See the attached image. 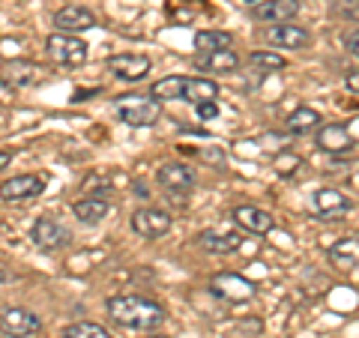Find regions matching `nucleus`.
<instances>
[{
  "label": "nucleus",
  "instance_id": "obj_2",
  "mask_svg": "<svg viewBox=\"0 0 359 338\" xmlns=\"http://www.w3.org/2000/svg\"><path fill=\"white\" fill-rule=\"evenodd\" d=\"M150 96L156 99H183V102H207V99L219 96V84L210 78H186V75H168L162 81H156Z\"/></svg>",
  "mask_w": 359,
  "mask_h": 338
},
{
  "label": "nucleus",
  "instance_id": "obj_26",
  "mask_svg": "<svg viewBox=\"0 0 359 338\" xmlns=\"http://www.w3.org/2000/svg\"><path fill=\"white\" fill-rule=\"evenodd\" d=\"M252 66H257L261 72H276V69H285L287 60L282 58V54H276V51H255L252 58H249Z\"/></svg>",
  "mask_w": 359,
  "mask_h": 338
},
{
  "label": "nucleus",
  "instance_id": "obj_16",
  "mask_svg": "<svg viewBox=\"0 0 359 338\" xmlns=\"http://www.w3.org/2000/svg\"><path fill=\"white\" fill-rule=\"evenodd\" d=\"M159 183L165 189H171V191H189L195 183H198V174H195V168H189L186 162H168L159 168Z\"/></svg>",
  "mask_w": 359,
  "mask_h": 338
},
{
  "label": "nucleus",
  "instance_id": "obj_31",
  "mask_svg": "<svg viewBox=\"0 0 359 338\" xmlns=\"http://www.w3.org/2000/svg\"><path fill=\"white\" fill-rule=\"evenodd\" d=\"M13 165V153H6V150H0V171H6V168Z\"/></svg>",
  "mask_w": 359,
  "mask_h": 338
},
{
  "label": "nucleus",
  "instance_id": "obj_30",
  "mask_svg": "<svg viewBox=\"0 0 359 338\" xmlns=\"http://www.w3.org/2000/svg\"><path fill=\"white\" fill-rule=\"evenodd\" d=\"M344 84H347V90H351V93H359V69L347 75V78H344Z\"/></svg>",
  "mask_w": 359,
  "mask_h": 338
},
{
  "label": "nucleus",
  "instance_id": "obj_9",
  "mask_svg": "<svg viewBox=\"0 0 359 338\" xmlns=\"http://www.w3.org/2000/svg\"><path fill=\"white\" fill-rule=\"evenodd\" d=\"M42 330L39 314H33L27 309H4L0 311V332L9 338H30Z\"/></svg>",
  "mask_w": 359,
  "mask_h": 338
},
{
  "label": "nucleus",
  "instance_id": "obj_1",
  "mask_svg": "<svg viewBox=\"0 0 359 338\" xmlns=\"http://www.w3.org/2000/svg\"><path fill=\"white\" fill-rule=\"evenodd\" d=\"M108 318L126 330H156L165 320V309L141 294H117L105 302Z\"/></svg>",
  "mask_w": 359,
  "mask_h": 338
},
{
  "label": "nucleus",
  "instance_id": "obj_15",
  "mask_svg": "<svg viewBox=\"0 0 359 338\" xmlns=\"http://www.w3.org/2000/svg\"><path fill=\"white\" fill-rule=\"evenodd\" d=\"M54 25H57L60 33H84L96 27V15L84 6H63L54 13Z\"/></svg>",
  "mask_w": 359,
  "mask_h": 338
},
{
  "label": "nucleus",
  "instance_id": "obj_14",
  "mask_svg": "<svg viewBox=\"0 0 359 338\" xmlns=\"http://www.w3.org/2000/svg\"><path fill=\"white\" fill-rule=\"evenodd\" d=\"M150 58L147 54H114L108 58V72H114L120 81H141L150 72Z\"/></svg>",
  "mask_w": 359,
  "mask_h": 338
},
{
  "label": "nucleus",
  "instance_id": "obj_5",
  "mask_svg": "<svg viewBox=\"0 0 359 338\" xmlns=\"http://www.w3.org/2000/svg\"><path fill=\"white\" fill-rule=\"evenodd\" d=\"M30 240L36 243L42 252H60V249H66V245H72V231L66 228L60 219L39 216L30 228Z\"/></svg>",
  "mask_w": 359,
  "mask_h": 338
},
{
  "label": "nucleus",
  "instance_id": "obj_25",
  "mask_svg": "<svg viewBox=\"0 0 359 338\" xmlns=\"http://www.w3.org/2000/svg\"><path fill=\"white\" fill-rule=\"evenodd\" d=\"M60 338H111V332L105 330V326L93 323V320H78L72 326H66V330L60 332Z\"/></svg>",
  "mask_w": 359,
  "mask_h": 338
},
{
  "label": "nucleus",
  "instance_id": "obj_22",
  "mask_svg": "<svg viewBox=\"0 0 359 338\" xmlns=\"http://www.w3.org/2000/svg\"><path fill=\"white\" fill-rule=\"evenodd\" d=\"M320 126V114L314 108H297V111H290V117H287V132L290 135H306L311 129H318Z\"/></svg>",
  "mask_w": 359,
  "mask_h": 338
},
{
  "label": "nucleus",
  "instance_id": "obj_33",
  "mask_svg": "<svg viewBox=\"0 0 359 338\" xmlns=\"http://www.w3.org/2000/svg\"><path fill=\"white\" fill-rule=\"evenodd\" d=\"M159 338H165V335H159Z\"/></svg>",
  "mask_w": 359,
  "mask_h": 338
},
{
  "label": "nucleus",
  "instance_id": "obj_17",
  "mask_svg": "<svg viewBox=\"0 0 359 338\" xmlns=\"http://www.w3.org/2000/svg\"><path fill=\"white\" fill-rule=\"evenodd\" d=\"M233 222L240 224L243 231H249V234H269L276 228V219L269 216L266 210H261V207H237L233 210Z\"/></svg>",
  "mask_w": 359,
  "mask_h": 338
},
{
  "label": "nucleus",
  "instance_id": "obj_29",
  "mask_svg": "<svg viewBox=\"0 0 359 338\" xmlns=\"http://www.w3.org/2000/svg\"><path fill=\"white\" fill-rule=\"evenodd\" d=\"M344 45H347V51H351L353 58H359V27L344 33Z\"/></svg>",
  "mask_w": 359,
  "mask_h": 338
},
{
  "label": "nucleus",
  "instance_id": "obj_24",
  "mask_svg": "<svg viewBox=\"0 0 359 338\" xmlns=\"http://www.w3.org/2000/svg\"><path fill=\"white\" fill-rule=\"evenodd\" d=\"M330 257L332 261H341V264H353L359 266V234L356 236H344L330 249Z\"/></svg>",
  "mask_w": 359,
  "mask_h": 338
},
{
  "label": "nucleus",
  "instance_id": "obj_27",
  "mask_svg": "<svg viewBox=\"0 0 359 338\" xmlns=\"http://www.w3.org/2000/svg\"><path fill=\"white\" fill-rule=\"evenodd\" d=\"M332 15L347 25H359V0H332Z\"/></svg>",
  "mask_w": 359,
  "mask_h": 338
},
{
  "label": "nucleus",
  "instance_id": "obj_19",
  "mask_svg": "<svg viewBox=\"0 0 359 338\" xmlns=\"http://www.w3.org/2000/svg\"><path fill=\"white\" fill-rule=\"evenodd\" d=\"M198 243L201 249H207L212 255H231L243 245V236L237 231H204L198 236Z\"/></svg>",
  "mask_w": 359,
  "mask_h": 338
},
{
  "label": "nucleus",
  "instance_id": "obj_7",
  "mask_svg": "<svg viewBox=\"0 0 359 338\" xmlns=\"http://www.w3.org/2000/svg\"><path fill=\"white\" fill-rule=\"evenodd\" d=\"M311 207H314V212H318V219H323V222L344 219L347 212L353 210L351 198H347L344 191H339V189H330V186L314 189V195H311Z\"/></svg>",
  "mask_w": 359,
  "mask_h": 338
},
{
  "label": "nucleus",
  "instance_id": "obj_20",
  "mask_svg": "<svg viewBox=\"0 0 359 338\" xmlns=\"http://www.w3.org/2000/svg\"><path fill=\"white\" fill-rule=\"evenodd\" d=\"M72 212H75L78 222H84V224H99V222H102L108 212H111V204H108L105 198L87 195V198H81V201H75Z\"/></svg>",
  "mask_w": 359,
  "mask_h": 338
},
{
  "label": "nucleus",
  "instance_id": "obj_6",
  "mask_svg": "<svg viewBox=\"0 0 359 338\" xmlns=\"http://www.w3.org/2000/svg\"><path fill=\"white\" fill-rule=\"evenodd\" d=\"M45 186H48V180L42 174H21V177H9L0 183V201H6V204H21V201H33L39 198Z\"/></svg>",
  "mask_w": 359,
  "mask_h": 338
},
{
  "label": "nucleus",
  "instance_id": "obj_12",
  "mask_svg": "<svg viewBox=\"0 0 359 338\" xmlns=\"http://www.w3.org/2000/svg\"><path fill=\"white\" fill-rule=\"evenodd\" d=\"M252 15L264 25H285V21L299 15V0H257Z\"/></svg>",
  "mask_w": 359,
  "mask_h": 338
},
{
  "label": "nucleus",
  "instance_id": "obj_3",
  "mask_svg": "<svg viewBox=\"0 0 359 338\" xmlns=\"http://www.w3.org/2000/svg\"><path fill=\"white\" fill-rule=\"evenodd\" d=\"M117 117L126 123V126H156L162 117V108H159V99L156 96H123L117 99Z\"/></svg>",
  "mask_w": 359,
  "mask_h": 338
},
{
  "label": "nucleus",
  "instance_id": "obj_18",
  "mask_svg": "<svg viewBox=\"0 0 359 338\" xmlns=\"http://www.w3.org/2000/svg\"><path fill=\"white\" fill-rule=\"evenodd\" d=\"M198 69H207V72H233L240 66V58L233 48H219V51H198L195 58Z\"/></svg>",
  "mask_w": 359,
  "mask_h": 338
},
{
  "label": "nucleus",
  "instance_id": "obj_28",
  "mask_svg": "<svg viewBox=\"0 0 359 338\" xmlns=\"http://www.w3.org/2000/svg\"><path fill=\"white\" fill-rule=\"evenodd\" d=\"M195 108H198V117H201V120H212V117L219 114V105H216V99H207V102H198Z\"/></svg>",
  "mask_w": 359,
  "mask_h": 338
},
{
  "label": "nucleus",
  "instance_id": "obj_13",
  "mask_svg": "<svg viewBox=\"0 0 359 338\" xmlns=\"http://www.w3.org/2000/svg\"><path fill=\"white\" fill-rule=\"evenodd\" d=\"M264 39L269 45H276V48H290V51H299V48H309L311 45V33L306 27H299V25H273L266 33H264Z\"/></svg>",
  "mask_w": 359,
  "mask_h": 338
},
{
  "label": "nucleus",
  "instance_id": "obj_8",
  "mask_svg": "<svg viewBox=\"0 0 359 338\" xmlns=\"http://www.w3.org/2000/svg\"><path fill=\"white\" fill-rule=\"evenodd\" d=\"M210 294L228 302H249L255 297V285L240 273H219L210 281Z\"/></svg>",
  "mask_w": 359,
  "mask_h": 338
},
{
  "label": "nucleus",
  "instance_id": "obj_10",
  "mask_svg": "<svg viewBox=\"0 0 359 338\" xmlns=\"http://www.w3.org/2000/svg\"><path fill=\"white\" fill-rule=\"evenodd\" d=\"M314 144H318L323 153L341 156V153H351L353 150L356 135H353L351 126H344V123H327V126H320L318 135H314Z\"/></svg>",
  "mask_w": 359,
  "mask_h": 338
},
{
  "label": "nucleus",
  "instance_id": "obj_32",
  "mask_svg": "<svg viewBox=\"0 0 359 338\" xmlns=\"http://www.w3.org/2000/svg\"><path fill=\"white\" fill-rule=\"evenodd\" d=\"M245 4H257V0H245Z\"/></svg>",
  "mask_w": 359,
  "mask_h": 338
},
{
  "label": "nucleus",
  "instance_id": "obj_4",
  "mask_svg": "<svg viewBox=\"0 0 359 338\" xmlns=\"http://www.w3.org/2000/svg\"><path fill=\"white\" fill-rule=\"evenodd\" d=\"M45 51L57 66H81L87 60V42L78 39L75 33H51L45 39Z\"/></svg>",
  "mask_w": 359,
  "mask_h": 338
},
{
  "label": "nucleus",
  "instance_id": "obj_23",
  "mask_svg": "<svg viewBox=\"0 0 359 338\" xmlns=\"http://www.w3.org/2000/svg\"><path fill=\"white\" fill-rule=\"evenodd\" d=\"M231 33L224 30H201L195 33V48L198 51H219V48H231Z\"/></svg>",
  "mask_w": 359,
  "mask_h": 338
},
{
  "label": "nucleus",
  "instance_id": "obj_11",
  "mask_svg": "<svg viewBox=\"0 0 359 338\" xmlns=\"http://www.w3.org/2000/svg\"><path fill=\"white\" fill-rule=\"evenodd\" d=\"M132 231L138 236H147V240H159V236L171 231V216L165 210L144 207L138 212H132Z\"/></svg>",
  "mask_w": 359,
  "mask_h": 338
},
{
  "label": "nucleus",
  "instance_id": "obj_21",
  "mask_svg": "<svg viewBox=\"0 0 359 338\" xmlns=\"http://www.w3.org/2000/svg\"><path fill=\"white\" fill-rule=\"evenodd\" d=\"M42 69L36 63H27V60H15V63H9L6 69H4V81H9L13 87H27V84H36L39 81V75Z\"/></svg>",
  "mask_w": 359,
  "mask_h": 338
}]
</instances>
